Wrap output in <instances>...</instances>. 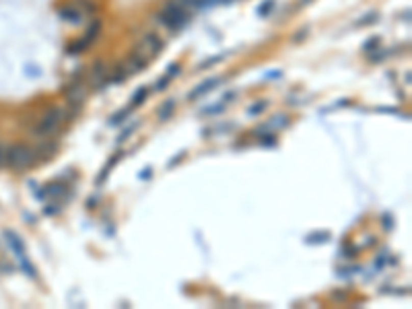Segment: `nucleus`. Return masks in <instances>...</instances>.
Wrapping results in <instances>:
<instances>
[{
  "label": "nucleus",
  "mask_w": 412,
  "mask_h": 309,
  "mask_svg": "<svg viewBox=\"0 0 412 309\" xmlns=\"http://www.w3.org/2000/svg\"><path fill=\"white\" fill-rule=\"evenodd\" d=\"M5 163L15 169V171H21V169H29L31 165L39 163V157L35 148L27 146V144H13L5 150Z\"/></svg>",
  "instance_id": "f257e3e1"
},
{
  "label": "nucleus",
  "mask_w": 412,
  "mask_h": 309,
  "mask_svg": "<svg viewBox=\"0 0 412 309\" xmlns=\"http://www.w3.org/2000/svg\"><path fill=\"white\" fill-rule=\"evenodd\" d=\"M64 120H66L64 110H60V108H49V110L45 112V116L41 118V122L37 124L35 132L41 134V136H49V134H54V132L58 130V126H60Z\"/></svg>",
  "instance_id": "f03ea898"
},
{
  "label": "nucleus",
  "mask_w": 412,
  "mask_h": 309,
  "mask_svg": "<svg viewBox=\"0 0 412 309\" xmlns=\"http://www.w3.org/2000/svg\"><path fill=\"white\" fill-rule=\"evenodd\" d=\"M66 99H68V106L76 112L83 103H85V99H87V93H85V89L81 87V85H74V87H70L68 89V93H66Z\"/></svg>",
  "instance_id": "7ed1b4c3"
},
{
  "label": "nucleus",
  "mask_w": 412,
  "mask_h": 309,
  "mask_svg": "<svg viewBox=\"0 0 412 309\" xmlns=\"http://www.w3.org/2000/svg\"><path fill=\"white\" fill-rule=\"evenodd\" d=\"M146 56H142L140 52H132V54L128 56V60H126V64L130 66V70L132 72H136V70H142L144 66H146Z\"/></svg>",
  "instance_id": "20e7f679"
},
{
  "label": "nucleus",
  "mask_w": 412,
  "mask_h": 309,
  "mask_svg": "<svg viewBox=\"0 0 412 309\" xmlns=\"http://www.w3.org/2000/svg\"><path fill=\"white\" fill-rule=\"evenodd\" d=\"M144 45L148 47V56H154L157 52H161L163 41H161V37H157L154 33H148V35L144 37Z\"/></svg>",
  "instance_id": "39448f33"
},
{
  "label": "nucleus",
  "mask_w": 412,
  "mask_h": 309,
  "mask_svg": "<svg viewBox=\"0 0 412 309\" xmlns=\"http://www.w3.org/2000/svg\"><path fill=\"white\" fill-rule=\"evenodd\" d=\"M56 148H58V144H56L54 140H45V142L39 144V148H37L35 152H37V157H39V159H49L52 154L56 152Z\"/></svg>",
  "instance_id": "423d86ee"
},
{
  "label": "nucleus",
  "mask_w": 412,
  "mask_h": 309,
  "mask_svg": "<svg viewBox=\"0 0 412 309\" xmlns=\"http://www.w3.org/2000/svg\"><path fill=\"white\" fill-rule=\"evenodd\" d=\"M219 83H221V79H211L209 83H202L200 87H196V89H194V91H192L188 97H190V99H198V97H202L204 93H209L211 89H215Z\"/></svg>",
  "instance_id": "0eeeda50"
},
{
  "label": "nucleus",
  "mask_w": 412,
  "mask_h": 309,
  "mask_svg": "<svg viewBox=\"0 0 412 309\" xmlns=\"http://www.w3.org/2000/svg\"><path fill=\"white\" fill-rule=\"evenodd\" d=\"M173 108H175V101L173 99H169V101H165L163 106H161V110L157 112V116H159V120L161 122H165V120H169L171 116H173Z\"/></svg>",
  "instance_id": "6e6552de"
},
{
  "label": "nucleus",
  "mask_w": 412,
  "mask_h": 309,
  "mask_svg": "<svg viewBox=\"0 0 412 309\" xmlns=\"http://www.w3.org/2000/svg\"><path fill=\"white\" fill-rule=\"evenodd\" d=\"M128 79V70L120 64V66H116V70H114V81L116 83H122V81H126Z\"/></svg>",
  "instance_id": "1a4fd4ad"
},
{
  "label": "nucleus",
  "mask_w": 412,
  "mask_h": 309,
  "mask_svg": "<svg viewBox=\"0 0 412 309\" xmlns=\"http://www.w3.org/2000/svg\"><path fill=\"white\" fill-rule=\"evenodd\" d=\"M130 112H132V110H124V112H120V114H116V116H112V118H110V124H112V126H116V124H118V122H122V120H126V118H128V114H130Z\"/></svg>",
  "instance_id": "9d476101"
},
{
  "label": "nucleus",
  "mask_w": 412,
  "mask_h": 309,
  "mask_svg": "<svg viewBox=\"0 0 412 309\" xmlns=\"http://www.w3.org/2000/svg\"><path fill=\"white\" fill-rule=\"evenodd\" d=\"M146 99V89H138L136 95L132 97V106H138V103H142Z\"/></svg>",
  "instance_id": "9b49d317"
},
{
  "label": "nucleus",
  "mask_w": 412,
  "mask_h": 309,
  "mask_svg": "<svg viewBox=\"0 0 412 309\" xmlns=\"http://www.w3.org/2000/svg\"><path fill=\"white\" fill-rule=\"evenodd\" d=\"M312 239H318L316 243H324L326 239H330V233H314V235H309V237H307V241L312 243Z\"/></svg>",
  "instance_id": "f8f14e48"
},
{
  "label": "nucleus",
  "mask_w": 412,
  "mask_h": 309,
  "mask_svg": "<svg viewBox=\"0 0 412 309\" xmlns=\"http://www.w3.org/2000/svg\"><path fill=\"white\" fill-rule=\"evenodd\" d=\"M262 108H266V101H260V103H258V106H253L251 110H249V114L253 116V114H260L262 112Z\"/></svg>",
  "instance_id": "ddd939ff"
},
{
  "label": "nucleus",
  "mask_w": 412,
  "mask_h": 309,
  "mask_svg": "<svg viewBox=\"0 0 412 309\" xmlns=\"http://www.w3.org/2000/svg\"><path fill=\"white\" fill-rule=\"evenodd\" d=\"M136 126H138V124H132V126H130V128H128V130H126V132H124V134H122L118 140H120V142H122V140H126V138H128V136H130V134L136 130Z\"/></svg>",
  "instance_id": "4468645a"
},
{
  "label": "nucleus",
  "mask_w": 412,
  "mask_h": 309,
  "mask_svg": "<svg viewBox=\"0 0 412 309\" xmlns=\"http://www.w3.org/2000/svg\"><path fill=\"white\" fill-rule=\"evenodd\" d=\"M270 7H272V0H268V3H266V5H264V7H262V9H260V15H266V13H268V9H270Z\"/></svg>",
  "instance_id": "2eb2a0df"
},
{
  "label": "nucleus",
  "mask_w": 412,
  "mask_h": 309,
  "mask_svg": "<svg viewBox=\"0 0 412 309\" xmlns=\"http://www.w3.org/2000/svg\"><path fill=\"white\" fill-rule=\"evenodd\" d=\"M221 110H225V106H215V108H211V110L206 112V114H219Z\"/></svg>",
  "instance_id": "dca6fc26"
},
{
  "label": "nucleus",
  "mask_w": 412,
  "mask_h": 309,
  "mask_svg": "<svg viewBox=\"0 0 412 309\" xmlns=\"http://www.w3.org/2000/svg\"><path fill=\"white\" fill-rule=\"evenodd\" d=\"M5 165V148H3V144H0V167Z\"/></svg>",
  "instance_id": "f3484780"
},
{
  "label": "nucleus",
  "mask_w": 412,
  "mask_h": 309,
  "mask_svg": "<svg viewBox=\"0 0 412 309\" xmlns=\"http://www.w3.org/2000/svg\"><path fill=\"white\" fill-rule=\"evenodd\" d=\"M142 179H148L150 177V169H146V171H142V175H140Z\"/></svg>",
  "instance_id": "a211bd4d"
}]
</instances>
